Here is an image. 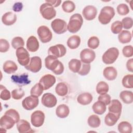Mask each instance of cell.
Returning <instances> with one entry per match:
<instances>
[{
    "mask_svg": "<svg viewBox=\"0 0 133 133\" xmlns=\"http://www.w3.org/2000/svg\"><path fill=\"white\" fill-rule=\"evenodd\" d=\"M119 118V117L111 112H109L105 116L104 122L107 126H113L116 123Z\"/></svg>",
    "mask_w": 133,
    "mask_h": 133,
    "instance_id": "d6a6232c",
    "label": "cell"
},
{
    "mask_svg": "<svg viewBox=\"0 0 133 133\" xmlns=\"http://www.w3.org/2000/svg\"><path fill=\"white\" fill-rule=\"evenodd\" d=\"M26 48L31 52H35L39 48V43L34 36H30L26 41Z\"/></svg>",
    "mask_w": 133,
    "mask_h": 133,
    "instance_id": "44dd1931",
    "label": "cell"
},
{
    "mask_svg": "<svg viewBox=\"0 0 133 133\" xmlns=\"http://www.w3.org/2000/svg\"><path fill=\"white\" fill-rule=\"evenodd\" d=\"M45 65L47 69L51 70L56 75H60L63 72V64L52 55H48L45 58Z\"/></svg>",
    "mask_w": 133,
    "mask_h": 133,
    "instance_id": "6da1fadb",
    "label": "cell"
},
{
    "mask_svg": "<svg viewBox=\"0 0 133 133\" xmlns=\"http://www.w3.org/2000/svg\"><path fill=\"white\" fill-rule=\"evenodd\" d=\"M11 97L10 91L3 85H1L0 98L3 100H8Z\"/></svg>",
    "mask_w": 133,
    "mask_h": 133,
    "instance_id": "7bdbcfd3",
    "label": "cell"
},
{
    "mask_svg": "<svg viewBox=\"0 0 133 133\" xmlns=\"http://www.w3.org/2000/svg\"><path fill=\"white\" fill-rule=\"evenodd\" d=\"M132 38L131 33L127 30H123L118 35V39L122 44L127 43L130 42Z\"/></svg>",
    "mask_w": 133,
    "mask_h": 133,
    "instance_id": "f546056e",
    "label": "cell"
},
{
    "mask_svg": "<svg viewBox=\"0 0 133 133\" xmlns=\"http://www.w3.org/2000/svg\"><path fill=\"white\" fill-rule=\"evenodd\" d=\"M82 64V61L76 59H72L69 62V69L74 73H78Z\"/></svg>",
    "mask_w": 133,
    "mask_h": 133,
    "instance_id": "836d02e7",
    "label": "cell"
},
{
    "mask_svg": "<svg viewBox=\"0 0 133 133\" xmlns=\"http://www.w3.org/2000/svg\"><path fill=\"white\" fill-rule=\"evenodd\" d=\"M98 100L104 103L106 105H109L111 102V96L107 94L100 95L98 98Z\"/></svg>",
    "mask_w": 133,
    "mask_h": 133,
    "instance_id": "816d5d0a",
    "label": "cell"
},
{
    "mask_svg": "<svg viewBox=\"0 0 133 133\" xmlns=\"http://www.w3.org/2000/svg\"><path fill=\"white\" fill-rule=\"evenodd\" d=\"M24 96V91L22 88H17L11 91L12 98L15 100H19Z\"/></svg>",
    "mask_w": 133,
    "mask_h": 133,
    "instance_id": "ee69618b",
    "label": "cell"
},
{
    "mask_svg": "<svg viewBox=\"0 0 133 133\" xmlns=\"http://www.w3.org/2000/svg\"><path fill=\"white\" fill-rule=\"evenodd\" d=\"M17 128L20 133L34 132V130L31 127L30 123L24 119H20L17 123Z\"/></svg>",
    "mask_w": 133,
    "mask_h": 133,
    "instance_id": "ffe728a7",
    "label": "cell"
},
{
    "mask_svg": "<svg viewBox=\"0 0 133 133\" xmlns=\"http://www.w3.org/2000/svg\"><path fill=\"white\" fill-rule=\"evenodd\" d=\"M92 109L93 111L96 114L101 115L105 112L107 107L106 105L104 103L98 100L94 103L92 107Z\"/></svg>",
    "mask_w": 133,
    "mask_h": 133,
    "instance_id": "f1b7e54d",
    "label": "cell"
},
{
    "mask_svg": "<svg viewBox=\"0 0 133 133\" xmlns=\"http://www.w3.org/2000/svg\"><path fill=\"white\" fill-rule=\"evenodd\" d=\"M5 114L11 116V117H12L14 119V120L15 121L16 123H18V121L20 120L19 114L15 109H9L8 110H7L5 112Z\"/></svg>",
    "mask_w": 133,
    "mask_h": 133,
    "instance_id": "7dc6e473",
    "label": "cell"
},
{
    "mask_svg": "<svg viewBox=\"0 0 133 133\" xmlns=\"http://www.w3.org/2000/svg\"><path fill=\"white\" fill-rule=\"evenodd\" d=\"M16 55L19 63L22 66L27 65L30 61V55L24 47H20L16 51Z\"/></svg>",
    "mask_w": 133,
    "mask_h": 133,
    "instance_id": "8992f818",
    "label": "cell"
},
{
    "mask_svg": "<svg viewBox=\"0 0 133 133\" xmlns=\"http://www.w3.org/2000/svg\"><path fill=\"white\" fill-rule=\"evenodd\" d=\"M123 28V25L120 21H116L114 22L111 26V32L115 34L119 33Z\"/></svg>",
    "mask_w": 133,
    "mask_h": 133,
    "instance_id": "60d3db41",
    "label": "cell"
},
{
    "mask_svg": "<svg viewBox=\"0 0 133 133\" xmlns=\"http://www.w3.org/2000/svg\"><path fill=\"white\" fill-rule=\"evenodd\" d=\"M96 58V54L94 51L88 48L82 50L80 53L81 61L84 63L90 64Z\"/></svg>",
    "mask_w": 133,
    "mask_h": 133,
    "instance_id": "4fadbf2b",
    "label": "cell"
},
{
    "mask_svg": "<svg viewBox=\"0 0 133 133\" xmlns=\"http://www.w3.org/2000/svg\"><path fill=\"white\" fill-rule=\"evenodd\" d=\"M84 18L87 20H92L94 19L97 14V8L92 5H88L86 6L82 11Z\"/></svg>",
    "mask_w": 133,
    "mask_h": 133,
    "instance_id": "2e32d148",
    "label": "cell"
},
{
    "mask_svg": "<svg viewBox=\"0 0 133 133\" xmlns=\"http://www.w3.org/2000/svg\"><path fill=\"white\" fill-rule=\"evenodd\" d=\"M2 21L6 25H11L17 21V16L11 11L7 12L3 15Z\"/></svg>",
    "mask_w": 133,
    "mask_h": 133,
    "instance_id": "7402d4cb",
    "label": "cell"
},
{
    "mask_svg": "<svg viewBox=\"0 0 133 133\" xmlns=\"http://www.w3.org/2000/svg\"><path fill=\"white\" fill-rule=\"evenodd\" d=\"M45 2L50 4L54 7H56L60 5V4L61 3V1H60V0H46V1H45Z\"/></svg>",
    "mask_w": 133,
    "mask_h": 133,
    "instance_id": "db71d44e",
    "label": "cell"
},
{
    "mask_svg": "<svg viewBox=\"0 0 133 133\" xmlns=\"http://www.w3.org/2000/svg\"><path fill=\"white\" fill-rule=\"evenodd\" d=\"M42 103L43 105L47 108H52L55 107L57 102L56 97L51 93H45L42 97Z\"/></svg>",
    "mask_w": 133,
    "mask_h": 133,
    "instance_id": "9a60e30c",
    "label": "cell"
},
{
    "mask_svg": "<svg viewBox=\"0 0 133 133\" xmlns=\"http://www.w3.org/2000/svg\"><path fill=\"white\" fill-rule=\"evenodd\" d=\"M88 125L92 128H97L101 124V121L99 116L97 115H91L89 116L87 120Z\"/></svg>",
    "mask_w": 133,
    "mask_h": 133,
    "instance_id": "e575fe53",
    "label": "cell"
},
{
    "mask_svg": "<svg viewBox=\"0 0 133 133\" xmlns=\"http://www.w3.org/2000/svg\"><path fill=\"white\" fill-rule=\"evenodd\" d=\"M12 81L20 86H24L30 83L31 81L29 79L28 75L23 73L20 75H12L11 77Z\"/></svg>",
    "mask_w": 133,
    "mask_h": 133,
    "instance_id": "d6986e66",
    "label": "cell"
},
{
    "mask_svg": "<svg viewBox=\"0 0 133 133\" xmlns=\"http://www.w3.org/2000/svg\"><path fill=\"white\" fill-rule=\"evenodd\" d=\"M45 120L44 113L40 111L37 110L32 113L31 116V122L33 126L39 127L43 125Z\"/></svg>",
    "mask_w": 133,
    "mask_h": 133,
    "instance_id": "30bf717a",
    "label": "cell"
},
{
    "mask_svg": "<svg viewBox=\"0 0 133 133\" xmlns=\"http://www.w3.org/2000/svg\"><path fill=\"white\" fill-rule=\"evenodd\" d=\"M66 52L65 46L62 44H57L50 47L48 50L49 55H52L56 58H60L64 56Z\"/></svg>",
    "mask_w": 133,
    "mask_h": 133,
    "instance_id": "8fae6325",
    "label": "cell"
},
{
    "mask_svg": "<svg viewBox=\"0 0 133 133\" xmlns=\"http://www.w3.org/2000/svg\"><path fill=\"white\" fill-rule=\"evenodd\" d=\"M52 29L56 33L61 34L67 31V24L66 22L61 19H56L51 23Z\"/></svg>",
    "mask_w": 133,
    "mask_h": 133,
    "instance_id": "ba28073f",
    "label": "cell"
},
{
    "mask_svg": "<svg viewBox=\"0 0 133 133\" xmlns=\"http://www.w3.org/2000/svg\"><path fill=\"white\" fill-rule=\"evenodd\" d=\"M38 103L39 99L38 97L31 95L23 100L22 105L24 109L26 110H32L38 105Z\"/></svg>",
    "mask_w": 133,
    "mask_h": 133,
    "instance_id": "7c38bea8",
    "label": "cell"
},
{
    "mask_svg": "<svg viewBox=\"0 0 133 133\" xmlns=\"http://www.w3.org/2000/svg\"><path fill=\"white\" fill-rule=\"evenodd\" d=\"M87 45L91 49H96L99 45V39L97 36H91L88 39Z\"/></svg>",
    "mask_w": 133,
    "mask_h": 133,
    "instance_id": "b9f144b4",
    "label": "cell"
},
{
    "mask_svg": "<svg viewBox=\"0 0 133 133\" xmlns=\"http://www.w3.org/2000/svg\"><path fill=\"white\" fill-rule=\"evenodd\" d=\"M103 75L108 81H113L116 78L117 72L115 68L113 66H108L103 70Z\"/></svg>",
    "mask_w": 133,
    "mask_h": 133,
    "instance_id": "603a6c76",
    "label": "cell"
},
{
    "mask_svg": "<svg viewBox=\"0 0 133 133\" xmlns=\"http://www.w3.org/2000/svg\"><path fill=\"white\" fill-rule=\"evenodd\" d=\"M37 32L40 41L43 43H48L52 39V33L50 29L46 26H40L38 27Z\"/></svg>",
    "mask_w": 133,
    "mask_h": 133,
    "instance_id": "52a82bcc",
    "label": "cell"
},
{
    "mask_svg": "<svg viewBox=\"0 0 133 133\" xmlns=\"http://www.w3.org/2000/svg\"><path fill=\"white\" fill-rule=\"evenodd\" d=\"M62 8L64 12L70 13L75 10V5L71 1H65L62 4Z\"/></svg>",
    "mask_w": 133,
    "mask_h": 133,
    "instance_id": "8d00e7d4",
    "label": "cell"
},
{
    "mask_svg": "<svg viewBox=\"0 0 133 133\" xmlns=\"http://www.w3.org/2000/svg\"><path fill=\"white\" fill-rule=\"evenodd\" d=\"M56 81V77L54 75L48 74L42 76L39 83L43 86L44 90H48L55 84Z\"/></svg>",
    "mask_w": 133,
    "mask_h": 133,
    "instance_id": "5bb4252c",
    "label": "cell"
},
{
    "mask_svg": "<svg viewBox=\"0 0 133 133\" xmlns=\"http://www.w3.org/2000/svg\"><path fill=\"white\" fill-rule=\"evenodd\" d=\"M24 67L26 70L32 72H38L42 68V60L39 57H32L30 59L29 63Z\"/></svg>",
    "mask_w": 133,
    "mask_h": 133,
    "instance_id": "9c48e42d",
    "label": "cell"
},
{
    "mask_svg": "<svg viewBox=\"0 0 133 133\" xmlns=\"http://www.w3.org/2000/svg\"><path fill=\"white\" fill-rule=\"evenodd\" d=\"M92 100V96L89 92H84L79 95L77 101L81 105H85L90 104Z\"/></svg>",
    "mask_w": 133,
    "mask_h": 133,
    "instance_id": "cb8c5ba5",
    "label": "cell"
},
{
    "mask_svg": "<svg viewBox=\"0 0 133 133\" xmlns=\"http://www.w3.org/2000/svg\"><path fill=\"white\" fill-rule=\"evenodd\" d=\"M115 15L114 9L111 6H104L100 11L98 16L99 22L102 24H107Z\"/></svg>",
    "mask_w": 133,
    "mask_h": 133,
    "instance_id": "3957f363",
    "label": "cell"
},
{
    "mask_svg": "<svg viewBox=\"0 0 133 133\" xmlns=\"http://www.w3.org/2000/svg\"><path fill=\"white\" fill-rule=\"evenodd\" d=\"M90 70V64L87 63H84L82 62L81 68L78 72L79 75L82 76H85L89 73Z\"/></svg>",
    "mask_w": 133,
    "mask_h": 133,
    "instance_id": "bcb514c9",
    "label": "cell"
},
{
    "mask_svg": "<svg viewBox=\"0 0 133 133\" xmlns=\"http://www.w3.org/2000/svg\"><path fill=\"white\" fill-rule=\"evenodd\" d=\"M23 5L21 2L15 3L12 6V9L15 12H19L22 10Z\"/></svg>",
    "mask_w": 133,
    "mask_h": 133,
    "instance_id": "f5cc1de1",
    "label": "cell"
},
{
    "mask_svg": "<svg viewBox=\"0 0 133 133\" xmlns=\"http://www.w3.org/2000/svg\"><path fill=\"white\" fill-rule=\"evenodd\" d=\"M55 91L59 96H64L68 92V87L66 84L63 82L59 83L56 86Z\"/></svg>",
    "mask_w": 133,
    "mask_h": 133,
    "instance_id": "4dcf8cb0",
    "label": "cell"
},
{
    "mask_svg": "<svg viewBox=\"0 0 133 133\" xmlns=\"http://www.w3.org/2000/svg\"><path fill=\"white\" fill-rule=\"evenodd\" d=\"M24 45L23 39L20 36L15 37L11 41V46L14 49H17L20 47H22Z\"/></svg>",
    "mask_w": 133,
    "mask_h": 133,
    "instance_id": "ab89813d",
    "label": "cell"
},
{
    "mask_svg": "<svg viewBox=\"0 0 133 133\" xmlns=\"http://www.w3.org/2000/svg\"><path fill=\"white\" fill-rule=\"evenodd\" d=\"M117 11L119 15L121 16H125L129 13V9L126 4H121L117 7Z\"/></svg>",
    "mask_w": 133,
    "mask_h": 133,
    "instance_id": "f6af8a7d",
    "label": "cell"
},
{
    "mask_svg": "<svg viewBox=\"0 0 133 133\" xmlns=\"http://www.w3.org/2000/svg\"><path fill=\"white\" fill-rule=\"evenodd\" d=\"M119 98L126 104H130L133 102V93L131 91L123 90L119 94Z\"/></svg>",
    "mask_w": 133,
    "mask_h": 133,
    "instance_id": "83f0119b",
    "label": "cell"
},
{
    "mask_svg": "<svg viewBox=\"0 0 133 133\" xmlns=\"http://www.w3.org/2000/svg\"><path fill=\"white\" fill-rule=\"evenodd\" d=\"M3 69L5 73L12 74L17 70L18 66L15 62L11 60H7L4 62Z\"/></svg>",
    "mask_w": 133,
    "mask_h": 133,
    "instance_id": "d4e9b609",
    "label": "cell"
},
{
    "mask_svg": "<svg viewBox=\"0 0 133 133\" xmlns=\"http://www.w3.org/2000/svg\"><path fill=\"white\" fill-rule=\"evenodd\" d=\"M81 43V38L79 36L74 35L70 36L67 41V46L71 49L78 47Z\"/></svg>",
    "mask_w": 133,
    "mask_h": 133,
    "instance_id": "4316f807",
    "label": "cell"
},
{
    "mask_svg": "<svg viewBox=\"0 0 133 133\" xmlns=\"http://www.w3.org/2000/svg\"><path fill=\"white\" fill-rule=\"evenodd\" d=\"M83 23V20L81 15L75 14L70 17L69 23L67 25V29L70 32L75 33L80 30Z\"/></svg>",
    "mask_w": 133,
    "mask_h": 133,
    "instance_id": "7a4b0ae2",
    "label": "cell"
},
{
    "mask_svg": "<svg viewBox=\"0 0 133 133\" xmlns=\"http://www.w3.org/2000/svg\"><path fill=\"white\" fill-rule=\"evenodd\" d=\"M44 88L42 85L38 83H36L31 89L30 94L32 96L38 97H39L43 93Z\"/></svg>",
    "mask_w": 133,
    "mask_h": 133,
    "instance_id": "74e56055",
    "label": "cell"
},
{
    "mask_svg": "<svg viewBox=\"0 0 133 133\" xmlns=\"http://www.w3.org/2000/svg\"><path fill=\"white\" fill-rule=\"evenodd\" d=\"M118 130L121 133H131L132 132V126L127 121H123L118 125Z\"/></svg>",
    "mask_w": 133,
    "mask_h": 133,
    "instance_id": "1f68e13d",
    "label": "cell"
},
{
    "mask_svg": "<svg viewBox=\"0 0 133 133\" xmlns=\"http://www.w3.org/2000/svg\"><path fill=\"white\" fill-rule=\"evenodd\" d=\"M121 22L122 23L123 27L125 29H130L132 28L133 25V20L130 17L124 18Z\"/></svg>",
    "mask_w": 133,
    "mask_h": 133,
    "instance_id": "c3c4849f",
    "label": "cell"
},
{
    "mask_svg": "<svg viewBox=\"0 0 133 133\" xmlns=\"http://www.w3.org/2000/svg\"><path fill=\"white\" fill-rule=\"evenodd\" d=\"M123 54L125 57H131L133 55V47L131 45L125 46L122 50Z\"/></svg>",
    "mask_w": 133,
    "mask_h": 133,
    "instance_id": "681fc988",
    "label": "cell"
},
{
    "mask_svg": "<svg viewBox=\"0 0 133 133\" xmlns=\"http://www.w3.org/2000/svg\"><path fill=\"white\" fill-rule=\"evenodd\" d=\"M39 11L42 17L44 19L48 20L52 19L56 15V11L54 7L46 2L41 5Z\"/></svg>",
    "mask_w": 133,
    "mask_h": 133,
    "instance_id": "5b68a950",
    "label": "cell"
},
{
    "mask_svg": "<svg viewBox=\"0 0 133 133\" xmlns=\"http://www.w3.org/2000/svg\"><path fill=\"white\" fill-rule=\"evenodd\" d=\"M119 55V50L116 47L109 48L102 55V61L107 64L114 63L117 59Z\"/></svg>",
    "mask_w": 133,
    "mask_h": 133,
    "instance_id": "277c9868",
    "label": "cell"
},
{
    "mask_svg": "<svg viewBox=\"0 0 133 133\" xmlns=\"http://www.w3.org/2000/svg\"><path fill=\"white\" fill-rule=\"evenodd\" d=\"M109 105L108 109L109 112L120 117L122 109V105L121 102L117 99H113L111 101V102Z\"/></svg>",
    "mask_w": 133,
    "mask_h": 133,
    "instance_id": "e0dca14e",
    "label": "cell"
},
{
    "mask_svg": "<svg viewBox=\"0 0 133 133\" xmlns=\"http://www.w3.org/2000/svg\"><path fill=\"white\" fill-rule=\"evenodd\" d=\"M132 64H133V59L132 58L129 59L126 63V68L127 70L131 72H133Z\"/></svg>",
    "mask_w": 133,
    "mask_h": 133,
    "instance_id": "11a10c76",
    "label": "cell"
},
{
    "mask_svg": "<svg viewBox=\"0 0 133 133\" xmlns=\"http://www.w3.org/2000/svg\"><path fill=\"white\" fill-rule=\"evenodd\" d=\"M132 74H127L124 76V77L122 79V84L123 86L127 88H132Z\"/></svg>",
    "mask_w": 133,
    "mask_h": 133,
    "instance_id": "f35d334b",
    "label": "cell"
},
{
    "mask_svg": "<svg viewBox=\"0 0 133 133\" xmlns=\"http://www.w3.org/2000/svg\"><path fill=\"white\" fill-rule=\"evenodd\" d=\"M70 113V110L68 105L62 104L58 105L56 110V113L58 117L63 118L66 117Z\"/></svg>",
    "mask_w": 133,
    "mask_h": 133,
    "instance_id": "484cf974",
    "label": "cell"
},
{
    "mask_svg": "<svg viewBox=\"0 0 133 133\" xmlns=\"http://www.w3.org/2000/svg\"><path fill=\"white\" fill-rule=\"evenodd\" d=\"M9 44L7 40L3 38L0 39V51L1 52H7L9 50Z\"/></svg>",
    "mask_w": 133,
    "mask_h": 133,
    "instance_id": "f907efd6",
    "label": "cell"
},
{
    "mask_svg": "<svg viewBox=\"0 0 133 133\" xmlns=\"http://www.w3.org/2000/svg\"><path fill=\"white\" fill-rule=\"evenodd\" d=\"M109 91L108 84L104 82H99L96 86V91L99 95H103L107 94Z\"/></svg>",
    "mask_w": 133,
    "mask_h": 133,
    "instance_id": "d590c367",
    "label": "cell"
},
{
    "mask_svg": "<svg viewBox=\"0 0 133 133\" xmlns=\"http://www.w3.org/2000/svg\"><path fill=\"white\" fill-rule=\"evenodd\" d=\"M16 123L14 119L11 116L4 114L0 119V126L1 127L5 129H11Z\"/></svg>",
    "mask_w": 133,
    "mask_h": 133,
    "instance_id": "ac0fdd59",
    "label": "cell"
}]
</instances>
